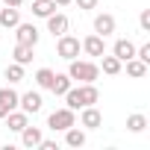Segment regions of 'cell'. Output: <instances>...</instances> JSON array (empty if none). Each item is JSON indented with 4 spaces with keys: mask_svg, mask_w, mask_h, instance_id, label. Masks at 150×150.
<instances>
[{
    "mask_svg": "<svg viewBox=\"0 0 150 150\" xmlns=\"http://www.w3.org/2000/svg\"><path fill=\"white\" fill-rule=\"evenodd\" d=\"M6 80H9V83H21V80H24V65L12 62V65L6 68Z\"/></svg>",
    "mask_w": 150,
    "mask_h": 150,
    "instance_id": "obj_24",
    "label": "cell"
},
{
    "mask_svg": "<svg viewBox=\"0 0 150 150\" xmlns=\"http://www.w3.org/2000/svg\"><path fill=\"white\" fill-rule=\"evenodd\" d=\"M62 97H65V106H68V109L77 112V109H83V106H94V103L100 100V91H97L94 83H80L77 88L71 86Z\"/></svg>",
    "mask_w": 150,
    "mask_h": 150,
    "instance_id": "obj_1",
    "label": "cell"
},
{
    "mask_svg": "<svg viewBox=\"0 0 150 150\" xmlns=\"http://www.w3.org/2000/svg\"><path fill=\"white\" fill-rule=\"evenodd\" d=\"M112 56H118L121 62H127V59H132V56H135V44H132L129 38H118V41H115V47H112Z\"/></svg>",
    "mask_w": 150,
    "mask_h": 150,
    "instance_id": "obj_13",
    "label": "cell"
},
{
    "mask_svg": "<svg viewBox=\"0 0 150 150\" xmlns=\"http://www.w3.org/2000/svg\"><path fill=\"white\" fill-rule=\"evenodd\" d=\"M56 6H68V3H74V0H53Z\"/></svg>",
    "mask_w": 150,
    "mask_h": 150,
    "instance_id": "obj_30",
    "label": "cell"
},
{
    "mask_svg": "<svg viewBox=\"0 0 150 150\" xmlns=\"http://www.w3.org/2000/svg\"><path fill=\"white\" fill-rule=\"evenodd\" d=\"M6 112H9V109H6L3 103H0V121H3V118H6Z\"/></svg>",
    "mask_w": 150,
    "mask_h": 150,
    "instance_id": "obj_31",
    "label": "cell"
},
{
    "mask_svg": "<svg viewBox=\"0 0 150 150\" xmlns=\"http://www.w3.org/2000/svg\"><path fill=\"white\" fill-rule=\"evenodd\" d=\"M68 77H71L74 83H94V80L100 77V65H94V62L77 56V59L68 62Z\"/></svg>",
    "mask_w": 150,
    "mask_h": 150,
    "instance_id": "obj_2",
    "label": "cell"
},
{
    "mask_svg": "<svg viewBox=\"0 0 150 150\" xmlns=\"http://www.w3.org/2000/svg\"><path fill=\"white\" fill-rule=\"evenodd\" d=\"M41 150H56V141H47V138H41V144H38Z\"/></svg>",
    "mask_w": 150,
    "mask_h": 150,
    "instance_id": "obj_28",
    "label": "cell"
},
{
    "mask_svg": "<svg viewBox=\"0 0 150 150\" xmlns=\"http://www.w3.org/2000/svg\"><path fill=\"white\" fill-rule=\"evenodd\" d=\"M56 12V3L53 0H33V15L35 18H47V15H53Z\"/></svg>",
    "mask_w": 150,
    "mask_h": 150,
    "instance_id": "obj_19",
    "label": "cell"
},
{
    "mask_svg": "<svg viewBox=\"0 0 150 150\" xmlns=\"http://www.w3.org/2000/svg\"><path fill=\"white\" fill-rule=\"evenodd\" d=\"M80 47H83V53H86V56L100 59V56L106 53V38H103V35H97V33H91V35H86V38L80 41Z\"/></svg>",
    "mask_w": 150,
    "mask_h": 150,
    "instance_id": "obj_5",
    "label": "cell"
},
{
    "mask_svg": "<svg viewBox=\"0 0 150 150\" xmlns=\"http://www.w3.org/2000/svg\"><path fill=\"white\" fill-rule=\"evenodd\" d=\"M3 121H6V127H9L12 132H21V129L30 124V115H27V112H18V109H12V112H6V118H3Z\"/></svg>",
    "mask_w": 150,
    "mask_h": 150,
    "instance_id": "obj_11",
    "label": "cell"
},
{
    "mask_svg": "<svg viewBox=\"0 0 150 150\" xmlns=\"http://www.w3.org/2000/svg\"><path fill=\"white\" fill-rule=\"evenodd\" d=\"M65 144H68V147H83V144H86V129H80L77 124L68 127V129H65Z\"/></svg>",
    "mask_w": 150,
    "mask_h": 150,
    "instance_id": "obj_15",
    "label": "cell"
},
{
    "mask_svg": "<svg viewBox=\"0 0 150 150\" xmlns=\"http://www.w3.org/2000/svg\"><path fill=\"white\" fill-rule=\"evenodd\" d=\"M80 50H83V47H80V38H74V35H68V33H65V35H59V41H56V53H59L65 62L77 59V56H80Z\"/></svg>",
    "mask_w": 150,
    "mask_h": 150,
    "instance_id": "obj_4",
    "label": "cell"
},
{
    "mask_svg": "<svg viewBox=\"0 0 150 150\" xmlns=\"http://www.w3.org/2000/svg\"><path fill=\"white\" fill-rule=\"evenodd\" d=\"M138 27H141L144 33H150V9H141V15H138Z\"/></svg>",
    "mask_w": 150,
    "mask_h": 150,
    "instance_id": "obj_26",
    "label": "cell"
},
{
    "mask_svg": "<svg viewBox=\"0 0 150 150\" xmlns=\"http://www.w3.org/2000/svg\"><path fill=\"white\" fill-rule=\"evenodd\" d=\"M53 74H56V71H50V68H38V71H35V86H38V88H50Z\"/></svg>",
    "mask_w": 150,
    "mask_h": 150,
    "instance_id": "obj_23",
    "label": "cell"
},
{
    "mask_svg": "<svg viewBox=\"0 0 150 150\" xmlns=\"http://www.w3.org/2000/svg\"><path fill=\"white\" fill-rule=\"evenodd\" d=\"M94 33H97V35H103V38H106V35H112V33H115V18H112L109 12H100V15L94 18Z\"/></svg>",
    "mask_w": 150,
    "mask_h": 150,
    "instance_id": "obj_10",
    "label": "cell"
},
{
    "mask_svg": "<svg viewBox=\"0 0 150 150\" xmlns=\"http://www.w3.org/2000/svg\"><path fill=\"white\" fill-rule=\"evenodd\" d=\"M15 38H18V44H30V47H35L38 38H41V33H38L35 24H18V27H15Z\"/></svg>",
    "mask_w": 150,
    "mask_h": 150,
    "instance_id": "obj_6",
    "label": "cell"
},
{
    "mask_svg": "<svg viewBox=\"0 0 150 150\" xmlns=\"http://www.w3.org/2000/svg\"><path fill=\"white\" fill-rule=\"evenodd\" d=\"M74 86V80L68 77V74H53V83H50V91L56 94V97H62L68 88Z\"/></svg>",
    "mask_w": 150,
    "mask_h": 150,
    "instance_id": "obj_16",
    "label": "cell"
},
{
    "mask_svg": "<svg viewBox=\"0 0 150 150\" xmlns=\"http://www.w3.org/2000/svg\"><path fill=\"white\" fill-rule=\"evenodd\" d=\"M44 21H47V33H53L56 38L65 35L68 27H71V24H68V15H62V12H53V15H47Z\"/></svg>",
    "mask_w": 150,
    "mask_h": 150,
    "instance_id": "obj_8",
    "label": "cell"
},
{
    "mask_svg": "<svg viewBox=\"0 0 150 150\" xmlns=\"http://www.w3.org/2000/svg\"><path fill=\"white\" fill-rule=\"evenodd\" d=\"M41 138H44V135H41L38 127H30V124H27V127L21 129V144H24V147H38Z\"/></svg>",
    "mask_w": 150,
    "mask_h": 150,
    "instance_id": "obj_14",
    "label": "cell"
},
{
    "mask_svg": "<svg viewBox=\"0 0 150 150\" xmlns=\"http://www.w3.org/2000/svg\"><path fill=\"white\" fill-rule=\"evenodd\" d=\"M83 12H91V9H97V0H74Z\"/></svg>",
    "mask_w": 150,
    "mask_h": 150,
    "instance_id": "obj_27",
    "label": "cell"
},
{
    "mask_svg": "<svg viewBox=\"0 0 150 150\" xmlns=\"http://www.w3.org/2000/svg\"><path fill=\"white\" fill-rule=\"evenodd\" d=\"M100 124H103V115H100V109H94V106H83L80 127H83V129H97Z\"/></svg>",
    "mask_w": 150,
    "mask_h": 150,
    "instance_id": "obj_9",
    "label": "cell"
},
{
    "mask_svg": "<svg viewBox=\"0 0 150 150\" xmlns=\"http://www.w3.org/2000/svg\"><path fill=\"white\" fill-rule=\"evenodd\" d=\"M18 106H21V112H27V115L41 112V106H44L41 91H27V94H21V97H18Z\"/></svg>",
    "mask_w": 150,
    "mask_h": 150,
    "instance_id": "obj_7",
    "label": "cell"
},
{
    "mask_svg": "<svg viewBox=\"0 0 150 150\" xmlns=\"http://www.w3.org/2000/svg\"><path fill=\"white\" fill-rule=\"evenodd\" d=\"M100 68H103V74H109V77H115V74H121V68H124V62L118 59V56H100Z\"/></svg>",
    "mask_w": 150,
    "mask_h": 150,
    "instance_id": "obj_17",
    "label": "cell"
},
{
    "mask_svg": "<svg viewBox=\"0 0 150 150\" xmlns=\"http://www.w3.org/2000/svg\"><path fill=\"white\" fill-rule=\"evenodd\" d=\"M124 65H127V74H129L132 80H141L144 74H147V65H144L141 59H135V56H132V59H127Z\"/></svg>",
    "mask_w": 150,
    "mask_h": 150,
    "instance_id": "obj_20",
    "label": "cell"
},
{
    "mask_svg": "<svg viewBox=\"0 0 150 150\" xmlns=\"http://www.w3.org/2000/svg\"><path fill=\"white\" fill-rule=\"evenodd\" d=\"M18 97H21V94H18L15 88H0V103H3L9 112H12V109H18Z\"/></svg>",
    "mask_w": 150,
    "mask_h": 150,
    "instance_id": "obj_22",
    "label": "cell"
},
{
    "mask_svg": "<svg viewBox=\"0 0 150 150\" xmlns=\"http://www.w3.org/2000/svg\"><path fill=\"white\" fill-rule=\"evenodd\" d=\"M74 124H77V115H74V109H56L50 118H47V127L53 129V132H65L68 127H74Z\"/></svg>",
    "mask_w": 150,
    "mask_h": 150,
    "instance_id": "obj_3",
    "label": "cell"
},
{
    "mask_svg": "<svg viewBox=\"0 0 150 150\" xmlns=\"http://www.w3.org/2000/svg\"><path fill=\"white\" fill-rule=\"evenodd\" d=\"M18 24H21V9H18V6H6V9H0V27L15 30Z\"/></svg>",
    "mask_w": 150,
    "mask_h": 150,
    "instance_id": "obj_12",
    "label": "cell"
},
{
    "mask_svg": "<svg viewBox=\"0 0 150 150\" xmlns=\"http://www.w3.org/2000/svg\"><path fill=\"white\" fill-rule=\"evenodd\" d=\"M0 3H3V6H18V9H21L24 0H0Z\"/></svg>",
    "mask_w": 150,
    "mask_h": 150,
    "instance_id": "obj_29",
    "label": "cell"
},
{
    "mask_svg": "<svg viewBox=\"0 0 150 150\" xmlns=\"http://www.w3.org/2000/svg\"><path fill=\"white\" fill-rule=\"evenodd\" d=\"M33 50H35V47H30V44H15L12 59H15L18 65H30V62H33Z\"/></svg>",
    "mask_w": 150,
    "mask_h": 150,
    "instance_id": "obj_18",
    "label": "cell"
},
{
    "mask_svg": "<svg viewBox=\"0 0 150 150\" xmlns=\"http://www.w3.org/2000/svg\"><path fill=\"white\" fill-rule=\"evenodd\" d=\"M135 59H141L144 65H150V44H141V47H135Z\"/></svg>",
    "mask_w": 150,
    "mask_h": 150,
    "instance_id": "obj_25",
    "label": "cell"
},
{
    "mask_svg": "<svg viewBox=\"0 0 150 150\" xmlns=\"http://www.w3.org/2000/svg\"><path fill=\"white\" fill-rule=\"evenodd\" d=\"M127 129H129V132H144V129H147V115H141V112L129 115V118H127Z\"/></svg>",
    "mask_w": 150,
    "mask_h": 150,
    "instance_id": "obj_21",
    "label": "cell"
}]
</instances>
